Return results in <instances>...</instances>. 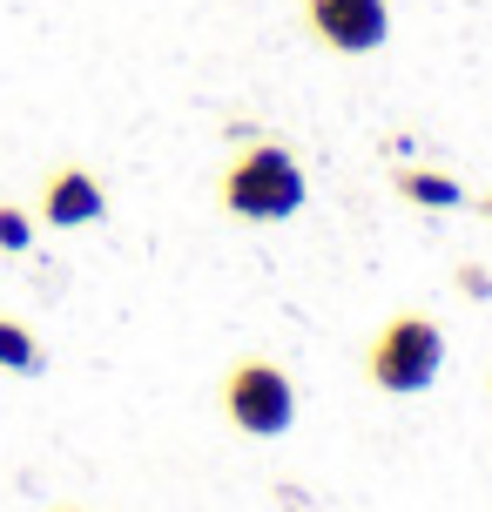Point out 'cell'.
<instances>
[{
  "label": "cell",
  "instance_id": "1",
  "mask_svg": "<svg viewBox=\"0 0 492 512\" xmlns=\"http://www.w3.org/2000/svg\"><path fill=\"white\" fill-rule=\"evenodd\" d=\"M304 196H311L304 162L284 142H243L230 155V169L216 176V209L236 223H284L304 209Z\"/></svg>",
  "mask_w": 492,
  "mask_h": 512
},
{
  "label": "cell",
  "instance_id": "2",
  "mask_svg": "<svg viewBox=\"0 0 492 512\" xmlns=\"http://www.w3.org/2000/svg\"><path fill=\"white\" fill-rule=\"evenodd\" d=\"M439 371H445V331L425 310H391L364 351V378L385 398H418L439 384Z\"/></svg>",
  "mask_w": 492,
  "mask_h": 512
},
{
  "label": "cell",
  "instance_id": "3",
  "mask_svg": "<svg viewBox=\"0 0 492 512\" xmlns=\"http://www.w3.org/2000/svg\"><path fill=\"white\" fill-rule=\"evenodd\" d=\"M216 398H223V418L243 438H284L290 418H297V384L277 358H236L216 384Z\"/></svg>",
  "mask_w": 492,
  "mask_h": 512
},
{
  "label": "cell",
  "instance_id": "4",
  "mask_svg": "<svg viewBox=\"0 0 492 512\" xmlns=\"http://www.w3.org/2000/svg\"><path fill=\"white\" fill-rule=\"evenodd\" d=\"M304 27L324 54L364 61L391 41V0H304Z\"/></svg>",
  "mask_w": 492,
  "mask_h": 512
},
{
  "label": "cell",
  "instance_id": "5",
  "mask_svg": "<svg viewBox=\"0 0 492 512\" xmlns=\"http://www.w3.org/2000/svg\"><path fill=\"white\" fill-rule=\"evenodd\" d=\"M48 230H88V223H102L108 216V189L95 169H81V162H61V169H48V182H41V209H34Z\"/></svg>",
  "mask_w": 492,
  "mask_h": 512
},
{
  "label": "cell",
  "instance_id": "6",
  "mask_svg": "<svg viewBox=\"0 0 492 512\" xmlns=\"http://www.w3.org/2000/svg\"><path fill=\"white\" fill-rule=\"evenodd\" d=\"M391 189L418 209H459L466 203V189L445 176V169H391Z\"/></svg>",
  "mask_w": 492,
  "mask_h": 512
},
{
  "label": "cell",
  "instance_id": "7",
  "mask_svg": "<svg viewBox=\"0 0 492 512\" xmlns=\"http://www.w3.org/2000/svg\"><path fill=\"white\" fill-rule=\"evenodd\" d=\"M0 371H21V378L41 371V337L27 331L21 317H0Z\"/></svg>",
  "mask_w": 492,
  "mask_h": 512
},
{
  "label": "cell",
  "instance_id": "8",
  "mask_svg": "<svg viewBox=\"0 0 492 512\" xmlns=\"http://www.w3.org/2000/svg\"><path fill=\"white\" fill-rule=\"evenodd\" d=\"M34 243V216L21 203H0V250H27Z\"/></svg>",
  "mask_w": 492,
  "mask_h": 512
},
{
  "label": "cell",
  "instance_id": "9",
  "mask_svg": "<svg viewBox=\"0 0 492 512\" xmlns=\"http://www.w3.org/2000/svg\"><path fill=\"white\" fill-rule=\"evenodd\" d=\"M459 283H466V297H486V270H472V263H466V270H459Z\"/></svg>",
  "mask_w": 492,
  "mask_h": 512
},
{
  "label": "cell",
  "instance_id": "10",
  "mask_svg": "<svg viewBox=\"0 0 492 512\" xmlns=\"http://www.w3.org/2000/svg\"><path fill=\"white\" fill-rule=\"evenodd\" d=\"M54 512H81V506H54Z\"/></svg>",
  "mask_w": 492,
  "mask_h": 512
},
{
  "label": "cell",
  "instance_id": "11",
  "mask_svg": "<svg viewBox=\"0 0 492 512\" xmlns=\"http://www.w3.org/2000/svg\"><path fill=\"white\" fill-rule=\"evenodd\" d=\"M486 391H492V378H486Z\"/></svg>",
  "mask_w": 492,
  "mask_h": 512
}]
</instances>
